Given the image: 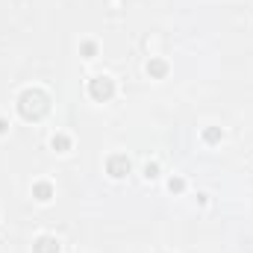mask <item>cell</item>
I'll list each match as a JSON object with an SVG mask.
<instances>
[{
    "mask_svg": "<svg viewBox=\"0 0 253 253\" xmlns=\"http://www.w3.org/2000/svg\"><path fill=\"white\" fill-rule=\"evenodd\" d=\"M18 112H21L24 121H42L50 112V97L42 88H27L18 97Z\"/></svg>",
    "mask_w": 253,
    "mask_h": 253,
    "instance_id": "cell-1",
    "label": "cell"
},
{
    "mask_svg": "<svg viewBox=\"0 0 253 253\" xmlns=\"http://www.w3.org/2000/svg\"><path fill=\"white\" fill-rule=\"evenodd\" d=\"M6 132H9V121H6V118H0V135H6Z\"/></svg>",
    "mask_w": 253,
    "mask_h": 253,
    "instance_id": "cell-12",
    "label": "cell"
},
{
    "mask_svg": "<svg viewBox=\"0 0 253 253\" xmlns=\"http://www.w3.org/2000/svg\"><path fill=\"white\" fill-rule=\"evenodd\" d=\"M33 197H36V200H42V203H47V200L53 197V186H50V183H44V180H42V183H36V186H33Z\"/></svg>",
    "mask_w": 253,
    "mask_h": 253,
    "instance_id": "cell-6",
    "label": "cell"
},
{
    "mask_svg": "<svg viewBox=\"0 0 253 253\" xmlns=\"http://www.w3.org/2000/svg\"><path fill=\"white\" fill-rule=\"evenodd\" d=\"M50 147H53L56 153H68V150H71V138H68L65 132H56V135L50 138Z\"/></svg>",
    "mask_w": 253,
    "mask_h": 253,
    "instance_id": "cell-7",
    "label": "cell"
},
{
    "mask_svg": "<svg viewBox=\"0 0 253 253\" xmlns=\"http://www.w3.org/2000/svg\"><path fill=\"white\" fill-rule=\"evenodd\" d=\"M129 159H126L124 153H112L109 159H106V174L109 177H115V180H121V177H126L129 174Z\"/></svg>",
    "mask_w": 253,
    "mask_h": 253,
    "instance_id": "cell-3",
    "label": "cell"
},
{
    "mask_svg": "<svg viewBox=\"0 0 253 253\" xmlns=\"http://www.w3.org/2000/svg\"><path fill=\"white\" fill-rule=\"evenodd\" d=\"M80 53H83L85 59H91V56L97 53V44H94V42H83V47H80Z\"/></svg>",
    "mask_w": 253,
    "mask_h": 253,
    "instance_id": "cell-10",
    "label": "cell"
},
{
    "mask_svg": "<svg viewBox=\"0 0 253 253\" xmlns=\"http://www.w3.org/2000/svg\"><path fill=\"white\" fill-rule=\"evenodd\" d=\"M183 189H186V180H180V177H171V180H168V191H171V194H180Z\"/></svg>",
    "mask_w": 253,
    "mask_h": 253,
    "instance_id": "cell-9",
    "label": "cell"
},
{
    "mask_svg": "<svg viewBox=\"0 0 253 253\" xmlns=\"http://www.w3.org/2000/svg\"><path fill=\"white\" fill-rule=\"evenodd\" d=\"M59 242L53 239V236H39L36 242H33V253H59Z\"/></svg>",
    "mask_w": 253,
    "mask_h": 253,
    "instance_id": "cell-4",
    "label": "cell"
},
{
    "mask_svg": "<svg viewBox=\"0 0 253 253\" xmlns=\"http://www.w3.org/2000/svg\"><path fill=\"white\" fill-rule=\"evenodd\" d=\"M147 74H150L153 80H162V77L168 74V62H165V59H150V62H147Z\"/></svg>",
    "mask_w": 253,
    "mask_h": 253,
    "instance_id": "cell-5",
    "label": "cell"
},
{
    "mask_svg": "<svg viewBox=\"0 0 253 253\" xmlns=\"http://www.w3.org/2000/svg\"><path fill=\"white\" fill-rule=\"evenodd\" d=\"M88 94L97 100V103H106L115 97V80L112 77H94L88 80Z\"/></svg>",
    "mask_w": 253,
    "mask_h": 253,
    "instance_id": "cell-2",
    "label": "cell"
},
{
    "mask_svg": "<svg viewBox=\"0 0 253 253\" xmlns=\"http://www.w3.org/2000/svg\"><path fill=\"white\" fill-rule=\"evenodd\" d=\"M144 177H147V180H156V177H159V165H156V162H147V165H144Z\"/></svg>",
    "mask_w": 253,
    "mask_h": 253,
    "instance_id": "cell-11",
    "label": "cell"
},
{
    "mask_svg": "<svg viewBox=\"0 0 253 253\" xmlns=\"http://www.w3.org/2000/svg\"><path fill=\"white\" fill-rule=\"evenodd\" d=\"M221 138H224L221 126H206V129H203V141H206V144H218Z\"/></svg>",
    "mask_w": 253,
    "mask_h": 253,
    "instance_id": "cell-8",
    "label": "cell"
}]
</instances>
